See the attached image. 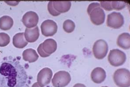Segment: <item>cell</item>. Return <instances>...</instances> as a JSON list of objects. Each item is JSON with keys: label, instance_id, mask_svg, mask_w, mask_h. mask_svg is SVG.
I'll use <instances>...</instances> for the list:
<instances>
[{"label": "cell", "instance_id": "19", "mask_svg": "<svg viewBox=\"0 0 130 87\" xmlns=\"http://www.w3.org/2000/svg\"><path fill=\"white\" fill-rule=\"evenodd\" d=\"M75 23L71 19H67L63 24V29L69 33L73 32L75 29Z\"/></svg>", "mask_w": 130, "mask_h": 87}, {"label": "cell", "instance_id": "3", "mask_svg": "<svg viewBox=\"0 0 130 87\" xmlns=\"http://www.w3.org/2000/svg\"><path fill=\"white\" fill-rule=\"evenodd\" d=\"M113 81L119 87H129L130 72L125 68H120L116 70L113 74Z\"/></svg>", "mask_w": 130, "mask_h": 87}, {"label": "cell", "instance_id": "10", "mask_svg": "<svg viewBox=\"0 0 130 87\" xmlns=\"http://www.w3.org/2000/svg\"><path fill=\"white\" fill-rule=\"evenodd\" d=\"M21 21L27 28H33L38 25L39 16L36 13L33 11H29L24 14Z\"/></svg>", "mask_w": 130, "mask_h": 87}, {"label": "cell", "instance_id": "13", "mask_svg": "<svg viewBox=\"0 0 130 87\" xmlns=\"http://www.w3.org/2000/svg\"><path fill=\"white\" fill-rule=\"evenodd\" d=\"M42 44V48L47 54H50L54 53L57 49V43L55 40L52 38L45 40Z\"/></svg>", "mask_w": 130, "mask_h": 87}, {"label": "cell", "instance_id": "14", "mask_svg": "<svg viewBox=\"0 0 130 87\" xmlns=\"http://www.w3.org/2000/svg\"><path fill=\"white\" fill-rule=\"evenodd\" d=\"M117 44L119 47L124 49H129L130 34L128 33H123L120 34L117 39Z\"/></svg>", "mask_w": 130, "mask_h": 87}, {"label": "cell", "instance_id": "4", "mask_svg": "<svg viewBox=\"0 0 130 87\" xmlns=\"http://www.w3.org/2000/svg\"><path fill=\"white\" fill-rule=\"evenodd\" d=\"M108 60L112 66L119 67L124 64L126 61V55L124 52L118 49H112L109 52Z\"/></svg>", "mask_w": 130, "mask_h": 87}, {"label": "cell", "instance_id": "27", "mask_svg": "<svg viewBox=\"0 0 130 87\" xmlns=\"http://www.w3.org/2000/svg\"><path fill=\"white\" fill-rule=\"evenodd\" d=\"M102 87H108V86H102Z\"/></svg>", "mask_w": 130, "mask_h": 87}, {"label": "cell", "instance_id": "6", "mask_svg": "<svg viewBox=\"0 0 130 87\" xmlns=\"http://www.w3.org/2000/svg\"><path fill=\"white\" fill-rule=\"evenodd\" d=\"M108 51V45L105 40H99L94 42L93 47V53L97 59L102 60L105 57Z\"/></svg>", "mask_w": 130, "mask_h": 87}, {"label": "cell", "instance_id": "23", "mask_svg": "<svg viewBox=\"0 0 130 87\" xmlns=\"http://www.w3.org/2000/svg\"><path fill=\"white\" fill-rule=\"evenodd\" d=\"M100 5L101 8H103L105 10L110 11L113 10L112 6L111 1H101Z\"/></svg>", "mask_w": 130, "mask_h": 87}, {"label": "cell", "instance_id": "24", "mask_svg": "<svg viewBox=\"0 0 130 87\" xmlns=\"http://www.w3.org/2000/svg\"><path fill=\"white\" fill-rule=\"evenodd\" d=\"M38 52L39 54V55L42 57H49V56H50V55H49V54L45 53V52L44 51V50L43 49L42 44H40L39 45V46L38 47Z\"/></svg>", "mask_w": 130, "mask_h": 87}, {"label": "cell", "instance_id": "22", "mask_svg": "<svg viewBox=\"0 0 130 87\" xmlns=\"http://www.w3.org/2000/svg\"><path fill=\"white\" fill-rule=\"evenodd\" d=\"M48 10L52 16H58L60 14L59 12H58L57 10L55 9V8L54 7L53 5V1H50L48 4Z\"/></svg>", "mask_w": 130, "mask_h": 87}, {"label": "cell", "instance_id": "17", "mask_svg": "<svg viewBox=\"0 0 130 87\" xmlns=\"http://www.w3.org/2000/svg\"><path fill=\"white\" fill-rule=\"evenodd\" d=\"M55 9L59 13L68 12L70 10L71 3L70 1H53Z\"/></svg>", "mask_w": 130, "mask_h": 87}, {"label": "cell", "instance_id": "26", "mask_svg": "<svg viewBox=\"0 0 130 87\" xmlns=\"http://www.w3.org/2000/svg\"><path fill=\"white\" fill-rule=\"evenodd\" d=\"M32 87H41V86L38 84V82H35V83H34L33 84V85H32Z\"/></svg>", "mask_w": 130, "mask_h": 87}, {"label": "cell", "instance_id": "1", "mask_svg": "<svg viewBox=\"0 0 130 87\" xmlns=\"http://www.w3.org/2000/svg\"><path fill=\"white\" fill-rule=\"evenodd\" d=\"M28 83L27 72L16 58L10 56L0 61V87H26Z\"/></svg>", "mask_w": 130, "mask_h": 87}, {"label": "cell", "instance_id": "18", "mask_svg": "<svg viewBox=\"0 0 130 87\" xmlns=\"http://www.w3.org/2000/svg\"><path fill=\"white\" fill-rule=\"evenodd\" d=\"M13 25V20L8 16H4L0 18V29L3 30H8Z\"/></svg>", "mask_w": 130, "mask_h": 87}, {"label": "cell", "instance_id": "20", "mask_svg": "<svg viewBox=\"0 0 130 87\" xmlns=\"http://www.w3.org/2000/svg\"><path fill=\"white\" fill-rule=\"evenodd\" d=\"M10 38L9 36L5 33H0V47H4L9 44Z\"/></svg>", "mask_w": 130, "mask_h": 87}, {"label": "cell", "instance_id": "5", "mask_svg": "<svg viewBox=\"0 0 130 87\" xmlns=\"http://www.w3.org/2000/svg\"><path fill=\"white\" fill-rule=\"evenodd\" d=\"M71 81L70 73L64 71L58 72L54 75L52 79V83L54 87H64Z\"/></svg>", "mask_w": 130, "mask_h": 87}, {"label": "cell", "instance_id": "21", "mask_svg": "<svg viewBox=\"0 0 130 87\" xmlns=\"http://www.w3.org/2000/svg\"><path fill=\"white\" fill-rule=\"evenodd\" d=\"M112 6L113 9L120 10L124 9L126 6V3L122 1H111Z\"/></svg>", "mask_w": 130, "mask_h": 87}, {"label": "cell", "instance_id": "7", "mask_svg": "<svg viewBox=\"0 0 130 87\" xmlns=\"http://www.w3.org/2000/svg\"><path fill=\"white\" fill-rule=\"evenodd\" d=\"M124 24V19L123 15L118 12H112L107 16V25L113 29H120Z\"/></svg>", "mask_w": 130, "mask_h": 87}, {"label": "cell", "instance_id": "8", "mask_svg": "<svg viewBox=\"0 0 130 87\" xmlns=\"http://www.w3.org/2000/svg\"><path fill=\"white\" fill-rule=\"evenodd\" d=\"M41 31L43 36L45 37L53 36L57 32V23L52 19H46L41 24Z\"/></svg>", "mask_w": 130, "mask_h": 87}, {"label": "cell", "instance_id": "9", "mask_svg": "<svg viewBox=\"0 0 130 87\" xmlns=\"http://www.w3.org/2000/svg\"><path fill=\"white\" fill-rule=\"evenodd\" d=\"M53 71L49 68L42 69L37 76V81L41 87H44L49 84L53 77Z\"/></svg>", "mask_w": 130, "mask_h": 87}, {"label": "cell", "instance_id": "15", "mask_svg": "<svg viewBox=\"0 0 130 87\" xmlns=\"http://www.w3.org/2000/svg\"><path fill=\"white\" fill-rule=\"evenodd\" d=\"M13 44L17 48L22 49L27 46L28 42L26 41L24 33H19L15 34L13 37Z\"/></svg>", "mask_w": 130, "mask_h": 87}, {"label": "cell", "instance_id": "16", "mask_svg": "<svg viewBox=\"0 0 130 87\" xmlns=\"http://www.w3.org/2000/svg\"><path fill=\"white\" fill-rule=\"evenodd\" d=\"M23 60L30 63L36 61L39 58V55L35 49L29 48L25 50L23 53Z\"/></svg>", "mask_w": 130, "mask_h": 87}, {"label": "cell", "instance_id": "12", "mask_svg": "<svg viewBox=\"0 0 130 87\" xmlns=\"http://www.w3.org/2000/svg\"><path fill=\"white\" fill-rule=\"evenodd\" d=\"M39 29L38 27L33 28H26L24 37L28 42H34L39 37Z\"/></svg>", "mask_w": 130, "mask_h": 87}, {"label": "cell", "instance_id": "2", "mask_svg": "<svg viewBox=\"0 0 130 87\" xmlns=\"http://www.w3.org/2000/svg\"><path fill=\"white\" fill-rule=\"evenodd\" d=\"M87 12L90 16V21L93 24L100 25L104 23L105 14L99 3H91L88 6Z\"/></svg>", "mask_w": 130, "mask_h": 87}, {"label": "cell", "instance_id": "25", "mask_svg": "<svg viewBox=\"0 0 130 87\" xmlns=\"http://www.w3.org/2000/svg\"><path fill=\"white\" fill-rule=\"evenodd\" d=\"M73 87H86V86L84 84L78 83V84H75L73 86Z\"/></svg>", "mask_w": 130, "mask_h": 87}, {"label": "cell", "instance_id": "11", "mask_svg": "<svg viewBox=\"0 0 130 87\" xmlns=\"http://www.w3.org/2000/svg\"><path fill=\"white\" fill-rule=\"evenodd\" d=\"M106 76L105 70L100 67L94 68L91 73V79L96 84H101L104 81Z\"/></svg>", "mask_w": 130, "mask_h": 87}]
</instances>
